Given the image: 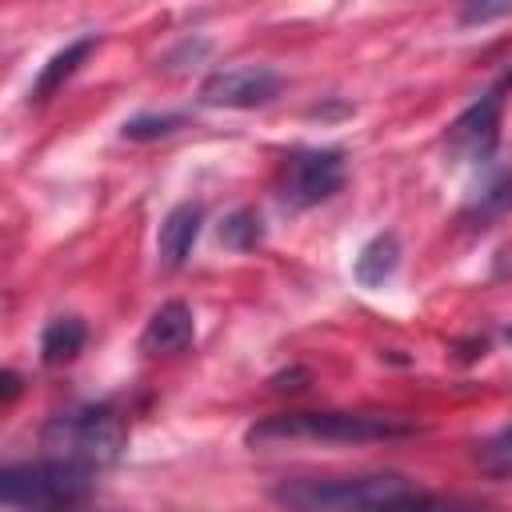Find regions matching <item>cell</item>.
<instances>
[{"label":"cell","mask_w":512,"mask_h":512,"mask_svg":"<svg viewBox=\"0 0 512 512\" xmlns=\"http://www.w3.org/2000/svg\"><path fill=\"white\" fill-rule=\"evenodd\" d=\"M512 96V68H504L452 124H448V152L472 164H488L496 144H500V128H504V108Z\"/></svg>","instance_id":"5"},{"label":"cell","mask_w":512,"mask_h":512,"mask_svg":"<svg viewBox=\"0 0 512 512\" xmlns=\"http://www.w3.org/2000/svg\"><path fill=\"white\" fill-rule=\"evenodd\" d=\"M192 340H196L192 308L184 300H168L148 316V324L140 332V352L144 356H172V352H184Z\"/></svg>","instance_id":"8"},{"label":"cell","mask_w":512,"mask_h":512,"mask_svg":"<svg viewBox=\"0 0 512 512\" xmlns=\"http://www.w3.org/2000/svg\"><path fill=\"white\" fill-rule=\"evenodd\" d=\"M348 176V160L340 148H292L280 164V200L296 212L316 208L324 200H332L344 188Z\"/></svg>","instance_id":"6"},{"label":"cell","mask_w":512,"mask_h":512,"mask_svg":"<svg viewBox=\"0 0 512 512\" xmlns=\"http://www.w3.org/2000/svg\"><path fill=\"white\" fill-rule=\"evenodd\" d=\"M92 488V472L64 464L56 456L20 460L0 472V496L8 508H56L72 504Z\"/></svg>","instance_id":"4"},{"label":"cell","mask_w":512,"mask_h":512,"mask_svg":"<svg viewBox=\"0 0 512 512\" xmlns=\"http://www.w3.org/2000/svg\"><path fill=\"white\" fill-rule=\"evenodd\" d=\"M476 464L488 476H512V424L476 444Z\"/></svg>","instance_id":"15"},{"label":"cell","mask_w":512,"mask_h":512,"mask_svg":"<svg viewBox=\"0 0 512 512\" xmlns=\"http://www.w3.org/2000/svg\"><path fill=\"white\" fill-rule=\"evenodd\" d=\"M96 44H100V40L88 32V36L68 40L64 48H56V52H52V56L40 64V72H36V80H32L28 100H32V104H44L48 96H56V92H60V88H64V84H68V80L80 72V64H84V60L96 52Z\"/></svg>","instance_id":"10"},{"label":"cell","mask_w":512,"mask_h":512,"mask_svg":"<svg viewBox=\"0 0 512 512\" xmlns=\"http://www.w3.org/2000/svg\"><path fill=\"white\" fill-rule=\"evenodd\" d=\"M88 344V324L80 316H52L40 332V360L44 364H68L80 356V348Z\"/></svg>","instance_id":"12"},{"label":"cell","mask_w":512,"mask_h":512,"mask_svg":"<svg viewBox=\"0 0 512 512\" xmlns=\"http://www.w3.org/2000/svg\"><path fill=\"white\" fill-rule=\"evenodd\" d=\"M276 504L288 512H444L440 500L404 472H364L328 480H284Z\"/></svg>","instance_id":"1"},{"label":"cell","mask_w":512,"mask_h":512,"mask_svg":"<svg viewBox=\"0 0 512 512\" xmlns=\"http://www.w3.org/2000/svg\"><path fill=\"white\" fill-rule=\"evenodd\" d=\"M284 88V76L268 64H236L220 68L200 84V104L208 108H260L276 100Z\"/></svg>","instance_id":"7"},{"label":"cell","mask_w":512,"mask_h":512,"mask_svg":"<svg viewBox=\"0 0 512 512\" xmlns=\"http://www.w3.org/2000/svg\"><path fill=\"white\" fill-rule=\"evenodd\" d=\"M16 392H20V376L4 372V400H16Z\"/></svg>","instance_id":"18"},{"label":"cell","mask_w":512,"mask_h":512,"mask_svg":"<svg viewBox=\"0 0 512 512\" xmlns=\"http://www.w3.org/2000/svg\"><path fill=\"white\" fill-rule=\"evenodd\" d=\"M504 336H508V344H512V324H508V328H504Z\"/></svg>","instance_id":"19"},{"label":"cell","mask_w":512,"mask_h":512,"mask_svg":"<svg viewBox=\"0 0 512 512\" xmlns=\"http://www.w3.org/2000/svg\"><path fill=\"white\" fill-rule=\"evenodd\" d=\"M396 268H400V236L396 232H376L372 240H364V248L352 260V276L364 288H380Z\"/></svg>","instance_id":"11"},{"label":"cell","mask_w":512,"mask_h":512,"mask_svg":"<svg viewBox=\"0 0 512 512\" xmlns=\"http://www.w3.org/2000/svg\"><path fill=\"white\" fill-rule=\"evenodd\" d=\"M500 16H512V4H464L460 8V24H488Z\"/></svg>","instance_id":"17"},{"label":"cell","mask_w":512,"mask_h":512,"mask_svg":"<svg viewBox=\"0 0 512 512\" xmlns=\"http://www.w3.org/2000/svg\"><path fill=\"white\" fill-rule=\"evenodd\" d=\"M44 456H56L64 464H76L84 472H104L120 460L128 444V424L112 404H72L64 412H52L40 428Z\"/></svg>","instance_id":"3"},{"label":"cell","mask_w":512,"mask_h":512,"mask_svg":"<svg viewBox=\"0 0 512 512\" xmlns=\"http://www.w3.org/2000/svg\"><path fill=\"white\" fill-rule=\"evenodd\" d=\"M420 424L392 412H352V408H316V412H276L260 416L244 440L248 444H280V440H332V444H372V440H404L416 436Z\"/></svg>","instance_id":"2"},{"label":"cell","mask_w":512,"mask_h":512,"mask_svg":"<svg viewBox=\"0 0 512 512\" xmlns=\"http://www.w3.org/2000/svg\"><path fill=\"white\" fill-rule=\"evenodd\" d=\"M200 228H204V208L192 204V200L176 204V208L164 216L160 236H156V256H160V268H164V272L184 268V260L192 256V244H196Z\"/></svg>","instance_id":"9"},{"label":"cell","mask_w":512,"mask_h":512,"mask_svg":"<svg viewBox=\"0 0 512 512\" xmlns=\"http://www.w3.org/2000/svg\"><path fill=\"white\" fill-rule=\"evenodd\" d=\"M184 128V116L180 112H140L132 120H124L120 136L124 140H160V136H172Z\"/></svg>","instance_id":"16"},{"label":"cell","mask_w":512,"mask_h":512,"mask_svg":"<svg viewBox=\"0 0 512 512\" xmlns=\"http://www.w3.org/2000/svg\"><path fill=\"white\" fill-rule=\"evenodd\" d=\"M260 240H264V224H260V216L252 208H236L232 216H224V224H220V244L224 248L252 252Z\"/></svg>","instance_id":"14"},{"label":"cell","mask_w":512,"mask_h":512,"mask_svg":"<svg viewBox=\"0 0 512 512\" xmlns=\"http://www.w3.org/2000/svg\"><path fill=\"white\" fill-rule=\"evenodd\" d=\"M508 208H512V168H496L476 188V196L468 200V216L472 220H492V216H504Z\"/></svg>","instance_id":"13"}]
</instances>
